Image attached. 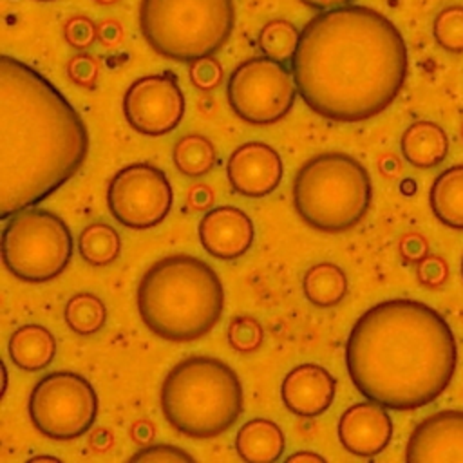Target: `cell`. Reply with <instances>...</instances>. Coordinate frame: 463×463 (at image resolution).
Wrapping results in <instances>:
<instances>
[{"mask_svg": "<svg viewBox=\"0 0 463 463\" xmlns=\"http://www.w3.org/2000/svg\"><path fill=\"white\" fill-rule=\"evenodd\" d=\"M407 47L398 27L365 5L315 14L291 58L298 94L318 116L342 123L383 112L407 78Z\"/></svg>", "mask_w": 463, "mask_h": 463, "instance_id": "6da1fadb", "label": "cell"}, {"mask_svg": "<svg viewBox=\"0 0 463 463\" xmlns=\"http://www.w3.org/2000/svg\"><path fill=\"white\" fill-rule=\"evenodd\" d=\"M89 132L69 99L18 58H0V217L34 206L83 165Z\"/></svg>", "mask_w": 463, "mask_h": 463, "instance_id": "7a4b0ae2", "label": "cell"}, {"mask_svg": "<svg viewBox=\"0 0 463 463\" xmlns=\"http://www.w3.org/2000/svg\"><path fill=\"white\" fill-rule=\"evenodd\" d=\"M458 342L434 307L389 298L369 307L351 327L345 367L356 391L387 409L432 403L452 382Z\"/></svg>", "mask_w": 463, "mask_h": 463, "instance_id": "3957f363", "label": "cell"}, {"mask_svg": "<svg viewBox=\"0 0 463 463\" xmlns=\"http://www.w3.org/2000/svg\"><path fill=\"white\" fill-rule=\"evenodd\" d=\"M224 307V289L204 260L175 253L156 260L137 286V311L159 338L190 342L210 333Z\"/></svg>", "mask_w": 463, "mask_h": 463, "instance_id": "277c9868", "label": "cell"}, {"mask_svg": "<svg viewBox=\"0 0 463 463\" xmlns=\"http://www.w3.org/2000/svg\"><path fill=\"white\" fill-rule=\"evenodd\" d=\"M165 420L181 434L208 439L226 432L244 403L237 373L222 360L194 354L177 362L159 392Z\"/></svg>", "mask_w": 463, "mask_h": 463, "instance_id": "5b68a950", "label": "cell"}, {"mask_svg": "<svg viewBox=\"0 0 463 463\" xmlns=\"http://www.w3.org/2000/svg\"><path fill=\"white\" fill-rule=\"evenodd\" d=\"M373 199L365 166L344 152H322L307 159L293 181V204L300 219L326 233L356 226Z\"/></svg>", "mask_w": 463, "mask_h": 463, "instance_id": "8992f818", "label": "cell"}, {"mask_svg": "<svg viewBox=\"0 0 463 463\" xmlns=\"http://www.w3.org/2000/svg\"><path fill=\"white\" fill-rule=\"evenodd\" d=\"M233 0H141L139 29L146 43L175 61L213 56L232 36Z\"/></svg>", "mask_w": 463, "mask_h": 463, "instance_id": "52a82bcc", "label": "cell"}, {"mask_svg": "<svg viewBox=\"0 0 463 463\" xmlns=\"http://www.w3.org/2000/svg\"><path fill=\"white\" fill-rule=\"evenodd\" d=\"M74 241L65 221L43 208L13 213L2 230V260L24 282H45L69 264Z\"/></svg>", "mask_w": 463, "mask_h": 463, "instance_id": "ba28073f", "label": "cell"}, {"mask_svg": "<svg viewBox=\"0 0 463 463\" xmlns=\"http://www.w3.org/2000/svg\"><path fill=\"white\" fill-rule=\"evenodd\" d=\"M27 411L40 434L67 441L83 436L94 425L98 394L85 376L72 371H54L34 383Z\"/></svg>", "mask_w": 463, "mask_h": 463, "instance_id": "9c48e42d", "label": "cell"}, {"mask_svg": "<svg viewBox=\"0 0 463 463\" xmlns=\"http://www.w3.org/2000/svg\"><path fill=\"white\" fill-rule=\"evenodd\" d=\"M297 92L293 72L268 56L239 63L226 87L232 110L251 125H273L288 116Z\"/></svg>", "mask_w": 463, "mask_h": 463, "instance_id": "30bf717a", "label": "cell"}, {"mask_svg": "<svg viewBox=\"0 0 463 463\" xmlns=\"http://www.w3.org/2000/svg\"><path fill=\"white\" fill-rule=\"evenodd\" d=\"M174 190L154 165L134 163L118 170L107 186V206L118 222L130 230L157 226L170 212Z\"/></svg>", "mask_w": 463, "mask_h": 463, "instance_id": "8fae6325", "label": "cell"}, {"mask_svg": "<svg viewBox=\"0 0 463 463\" xmlns=\"http://www.w3.org/2000/svg\"><path fill=\"white\" fill-rule=\"evenodd\" d=\"M184 94L172 74H148L137 78L123 94L127 123L145 136L172 132L184 116Z\"/></svg>", "mask_w": 463, "mask_h": 463, "instance_id": "7c38bea8", "label": "cell"}, {"mask_svg": "<svg viewBox=\"0 0 463 463\" xmlns=\"http://www.w3.org/2000/svg\"><path fill=\"white\" fill-rule=\"evenodd\" d=\"M409 463H463V411L445 409L420 421L405 447Z\"/></svg>", "mask_w": 463, "mask_h": 463, "instance_id": "4fadbf2b", "label": "cell"}, {"mask_svg": "<svg viewBox=\"0 0 463 463\" xmlns=\"http://www.w3.org/2000/svg\"><path fill=\"white\" fill-rule=\"evenodd\" d=\"M226 174L237 194L259 199L269 195L280 184L282 159L271 145L246 141L228 157Z\"/></svg>", "mask_w": 463, "mask_h": 463, "instance_id": "5bb4252c", "label": "cell"}, {"mask_svg": "<svg viewBox=\"0 0 463 463\" xmlns=\"http://www.w3.org/2000/svg\"><path fill=\"white\" fill-rule=\"evenodd\" d=\"M336 434L347 452L360 458H373L389 445L392 420L382 403L374 400L356 402L342 412Z\"/></svg>", "mask_w": 463, "mask_h": 463, "instance_id": "9a60e30c", "label": "cell"}, {"mask_svg": "<svg viewBox=\"0 0 463 463\" xmlns=\"http://www.w3.org/2000/svg\"><path fill=\"white\" fill-rule=\"evenodd\" d=\"M199 241L215 259L235 260L242 257L255 237L253 221L237 206H217L199 221Z\"/></svg>", "mask_w": 463, "mask_h": 463, "instance_id": "2e32d148", "label": "cell"}, {"mask_svg": "<svg viewBox=\"0 0 463 463\" xmlns=\"http://www.w3.org/2000/svg\"><path fill=\"white\" fill-rule=\"evenodd\" d=\"M336 396L335 376L318 364H300L282 380L280 398L286 409L300 418L326 412Z\"/></svg>", "mask_w": 463, "mask_h": 463, "instance_id": "e0dca14e", "label": "cell"}, {"mask_svg": "<svg viewBox=\"0 0 463 463\" xmlns=\"http://www.w3.org/2000/svg\"><path fill=\"white\" fill-rule=\"evenodd\" d=\"M403 159L416 168L438 166L449 154L447 132L434 121L411 123L400 139Z\"/></svg>", "mask_w": 463, "mask_h": 463, "instance_id": "ac0fdd59", "label": "cell"}, {"mask_svg": "<svg viewBox=\"0 0 463 463\" xmlns=\"http://www.w3.org/2000/svg\"><path fill=\"white\" fill-rule=\"evenodd\" d=\"M286 447L282 429L268 418H251L235 434V450L250 463H268L280 459Z\"/></svg>", "mask_w": 463, "mask_h": 463, "instance_id": "d6986e66", "label": "cell"}, {"mask_svg": "<svg viewBox=\"0 0 463 463\" xmlns=\"http://www.w3.org/2000/svg\"><path fill=\"white\" fill-rule=\"evenodd\" d=\"M7 353L16 367L36 373L52 362L56 354V338L40 324H25L14 329L9 336Z\"/></svg>", "mask_w": 463, "mask_h": 463, "instance_id": "ffe728a7", "label": "cell"}, {"mask_svg": "<svg viewBox=\"0 0 463 463\" xmlns=\"http://www.w3.org/2000/svg\"><path fill=\"white\" fill-rule=\"evenodd\" d=\"M429 203L439 222L463 232V165H454L434 179Z\"/></svg>", "mask_w": 463, "mask_h": 463, "instance_id": "44dd1931", "label": "cell"}, {"mask_svg": "<svg viewBox=\"0 0 463 463\" xmlns=\"http://www.w3.org/2000/svg\"><path fill=\"white\" fill-rule=\"evenodd\" d=\"M349 289L345 271L335 262H318L306 269L302 277L304 297L318 307L340 304Z\"/></svg>", "mask_w": 463, "mask_h": 463, "instance_id": "7402d4cb", "label": "cell"}, {"mask_svg": "<svg viewBox=\"0 0 463 463\" xmlns=\"http://www.w3.org/2000/svg\"><path fill=\"white\" fill-rule=\"evenodd\" d=\"M172 161L183 175L201 177L215 166L217 150L208 137L201 134H186L174 145Z\"/></svg>", "mask_w": 463, "mask_h": 463, "instance_id": "603a6c76", "label": "cell"}, {"mask_svg": "<svg viewBox=\"0 0 463 463\" xmlns=\"http://www.w3.org/2000/svg\"><path fill=\"white\" fill-rule=\"evenodd\" d=\"M78 251L81 259L92 266L110 264L121 251L119 233L107 222H92L80 232Z\"/></svg>", "mask_w": 463, "mask_h": 463, "instance_id": "cb8c5ba5", "label": "cell"}, {"mask_svg": "<svg viewBox=\"0 0 463 463\" xmlns=\"http://www.w3.org/2000/svg\"><path fill=\"white\" fill-rule=\"evenodd\" d=\"M63 320L72 333L94 335L107 320V309L103 300L89 291L72 295L63 307Z\"/></svg>", "mask_w": 463, "mask_h": 463, "instance_id": "d4e9b609", "label": "cell"}, {"mask_svg": "<svg viewBox=\"0 0 463 463\" xmlns=\"http://www.w3.org/2000/svg\"><path fill=\"white\" fill-rule=\"evenodd\" d=\"M300 31L288 20H271L259 33L260 52L277 61H288L295 56Z\"/></svg>", "mask_w": 463, "mask_h": 463, "instance_id": "484cf974", "label": "cell"}, {"mask_svg": "<svg viewBox=\"0 0 463 463\" xmlns=\"http://www.w3.org/2000/svg\"><path fill=\"white\" fill-rule=\"evenodd\" d=\"M436 43L452 52H463V5H449L441 9L432 24Z\"/></svg>", "mask_w": 463, "mask_h": 463, "instance_id": "4316f807", "label": "cell"}, {"mask_svg": "<svg viewBox=\"0 0 463 463\" xmlns=\"http://www.w3.org/2000/svg\"><path fill=\"white\" fill-rule=\"evenodd\" d=\"M264 338V329L260 322L253 317H235L228 326V342L235 351L251 353L260 347Z\"/></svg>", "mask_w": 463, "mask_h": 463, "instance_id": "83f0119b", "label": "cell"}, {"mask_svg": "<svg viewBox=\"0 0 463 463\" xmlns=\"http://www.w3.org/2000/svg\"><path fill=\"white\" fill-rule=\"evenodd\" d=\"M222 78V69L219 61L212 56L201 58L197 61H192L190 65V80L195 87L203 90H210L221 83Z\"/></svg>", "mask_w": 463, "mask_h": 463, "instance_id": "f1b7e54d", "label": "cell"}, {"mask_svg": "<svg viewBox=\"0 0 463 463\" xmlns=\"http://www.w3.org/2000/svg\"><path fill=\"white\" fill-rule=\"evenodd\" d=\"M194 458L183 450L181 447L168 445V443H154L148 447L139 449L136 454L130 456V461H192Z\"/></svg>", "mask_w": 463, "mask_h": 463, "instance_id": "f546056e", "label": "cell"}, {"mask_svg": "<svg viewBox=\"0 0 463 463\" xmlns=\"http://www.w3.org/2000/svg\"><path fill=\"white\" fill-rule=\"evenodd\" d=\"M449 275V266L443 259L427 255L418 262V279L427 288H439Z\"/></svg>", "mask_w": 463, "mask_h": 463, "instance_id": "4dcf8cb0", "label": "cell"}, {"mask_svg": "<svg viewBox=\"0 0 463 463\" xmlns=\"http://www.w3.org/2000/svg\"><path fill=\"white\" fill-rule=\"evenodd\" d=\"M98 67L90 56H76L69 63V76L74 83L81 87H90L96 80Z\"/></svg>", "mask_w": 463, "mask_h": 463, "instance_id": "1f68e13d", "label": "cell"}, {"mask_svg": "<svg viewBox=\"0 0 463 463\" xmlns=\"http://www.w3.org/2000/svg\"><path fill=\"white\" fill-rule=\"evenodd\" d=\"M400 251L405 260L420 262L423 257L429 255V244L421 235L409 233L400 241Z\"/></svg>", "mask_w": 463, "mask_h": 463, "instance_id": "d6a6232c", "label": "cell"}, {"mask_svg": "<svg viewBox=\"0 0 463 463\" xmlns=\"http://www.w3.org/2000/svg\"><path fill=\"white\" fill-rule=\"evenodd\" d=\"M304 5L317 9V11H327L342 5H349L353 0H300Z\"/></svg>", "mask_w": 463, "mask_h": 463, "instance_id": "836d02e7", "label": "cell"}, {"mask_svg": "<svg viewBox=\"0 0 463 463\" xmlns=\"http://www.w3.org/2000/svg\"><path fill=\"white\" fill-rule=\"evenodd\" d=\"M288 463H295V461H311V463H318V461H326L324 456L317 454V452H311V450H298V452H293L286 458Z\"/></svg>", "mask_w": 463, "mask_h": 463, "instance_id": "e575fe53", "label": "cell"}, {"mask_svg": "<svg viewBox=\"0 0 463 463\" xmlns=\"http://www.w3.org/2000/svg\"><path fill=\"white\" fill-rule=\"evenodd\" d=\"M29 461H60V458H56V456H33V458H29Z\"/></svg>", "mask_w": 463, "mask_h": 463, "instance_id": "d590c367", "label": "cell"}, {"mask_svg": "<svg viewBox=\"0 0 463 463\" xmlns=\"http://www.w3.org/2000/svg\"><path fill=\"white\" fill-rule=\"evenodd\" d=\"M461 275H463V260H461Z\"/></svg>", "mask_w": 463, "mask_h": 463, "instance_id": "8d00e7d4", "label": "cell"}, {"mask_svg": "<svg viewBox=\"0 0 463 463\" xmlns=\"http://www.w3.org/2000/svg\"><path fill=\"white\" fill-rule=\"evenodd\" d=\"M43 2H49V0H43Z\"/></svg>", "mask_w": 463, "mask_h": 463, "instance_id": "74e56055", "label": "cell"}, {"mask_svg": "<svg viewBox=\"0 0 463 463\" xmlns=\"http://www.w3.org/2000/svg\"><path fill=\"white\" fill-rule=\"evenodd\" d=\"M461 132H463V128H461Z\"/></svg>", "mask_w": 463, "mask_h": 463, "instance_id": "f35d334b", "label": "cell"}]
</instances>
